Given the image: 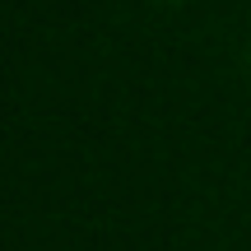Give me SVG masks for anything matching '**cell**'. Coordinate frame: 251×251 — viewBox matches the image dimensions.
I'll return each instance as SVG.
<instances>
[]
</instances>
